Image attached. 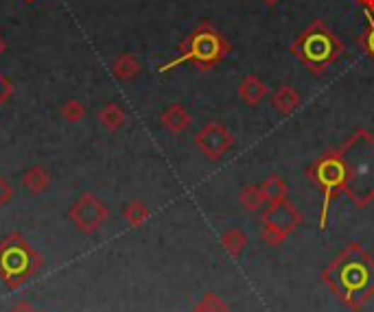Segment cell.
I'll return each instance as SVG.
<instances>
[{"instance_id": "cell-1", "label": "cell", "mask_w": 374, "mask_h": 312, "mask_svg": "<svg viewBox=\"0 0 374 312\" xmlns=\"http://www.w3.org/2000/svg\"><path fill=\"white\" fill-rule=\"evenodd\" d=\"M322 284L351 310L374 297V255L361 243H348L322 271Z\"/></svg>"}, {"instance_id": "cell-18", "label": "cell", "mask_w": 374, "mask_h": 312, "mask_svg": "<svg viewBox=\"0 0 374 312\" xmlns=\"http://www.w3.org/2000/svg\"><path fill=\"white\" fill-rule=\"evenodd\" d=\"M132 219H134V223H140V221H144L147 219V210L142 205H132Z\"/></svg>"}, {"instance_id": "cell-4", "label": "cell", "mask_w": 374, "mask_h": 312, "mask_svg": "<svg viewBox=\"0 0 374 312\" xmlns=\"http://www.w3.org/2000/svg\"><path fill=\"white\" fill-rule=\"evenodd\" d=\"M230 50H232L230 42L223 37L212 24L204 22L182 42L180 55L173 62H169L166 66H162V70H171L180 64H193L197 70L208 72L217 64L226 59L230 55Z\"/></svg>"}, {"instance_id": "cell-24", "label": "cell", "mask_w": 374, "mask_h": 312, "mask_svg": "<svg viewBox=\"0 0 374 312\" xmlns=\"http://www.w3.org/2000/svg\"><path fill=\"white\" fill-rule=\"evenodd\" d=\"M353 3H357V5H359V0H353Z\"/></svg>"}, {"instance_id": "cell-3", "label": "cell", "mask_w": 374, "mask_h": 312, "mask_svg": "<svg viewBox=\"0 0 374 312\" xmlns=\"http://www.w3.org/2000/svg\"><path fill=\"white\" fill-rule=\"evenodd\" d=\"M291 55L311 74L322 76L341 55L344 42L329 29L327 22L313 20L291 44Z\"/></svg>"}, {"instance_id": "cell-22", "label": "cell", "mask_w": 374, "mask_h": 312, "mask_svg": "<svg viewBox=\"0 0 374 312\" xmlns=\"http://www.w3.org/2000/svg\"><path fill=\"white\" fill-rule=\"evenodd\" d=\"M263 3H265L267 7H276V5L280 3V0H263Z\"/></svg>"}, {"instance_id": "cell-17", "label": "cell", "mask_w": 374, "mask_h": 312, "mask_svg": "<svg viewBox=\"0 0 374 312\" xmlns=\"http://www.w3.org/2000/svg\"><path fill=\"white\" fill-rule=\"evenodd\" d=\"M101 120H103L108 127H118V125H123V112H120L116 105H108V108L101 112Z\"/></svg>"}, {"instance_id": "cell-8", "label": "cell", "mask_w": 374, "mask_h": 312, "mask_svg": "<svg viewBox=\"0 0 374 312\" xmlns=\"http://www.w3.org/2000/svg\"><path fill=\"white\" fill-rule=\"evenodd\" d=\"M300 105H302V96L293 86H280L271 94V108L283 116H291Z\"/></svg>"}, {"instance_id": "cell-7", "label": "cell", "mask_w": 374, "mask_h": 312, "mask_svg": "<svg viewBox=\"0 0 374 312\" xmlns=\"http://www.w3.org/2000/svg\"><path fill=\"white\" fill-rule=\"evenodd\" d=\"M195 144L208 160L215 162V160H221L223 155L234 146V136L230 134V129L223 122L210 120L197 132Z\"/></svg>"}, {"instance_id": "cell-23", "label": "cell", "mask_w": 374, "mask_h": 312, "mask_svg": "<svg viewBox=\"0 0 374 312\" xmlns=\"http://www.w3.org/2000/svg\"><path fill=\"white\" fill-rule=\"evenodd\" d=\"M5 48V44H3V40H0V50H3Z\"/></svg>"}, {"instance_id": "cell-14", "label": "cell", "mask_w": 374, "mask_h": 312, "mask_svg": "<svg viewBox=\"0 0 374 312\" xmlns=\"http://www.w3.org/2000/svg\"><path fill=\"white\" fill-rule=\"evenodd\" d=\"M138 70H140V64L136 62L134 55H123L114 64V74L118 76V79H132V76L138 74Z\"/></svg>"}, {"instance_id": "cell-13", "label": "cell", "mask_w": 374, "mask_h": 312, "mask_svg": "<svg viewBox=\"0 0 374 312\" xmlns=\"http://www.w3.org/2000/svg\"><path fill=\"white\" fill-rule=\"evenodd\" d=\"M239 203L245 207L247 212H256V210H261V207L267 203V199H265L261 186L249 184V186H245V188L239 192Z\"/></svg>"}, {"instance_id": "cell-10", "label": "cell", "mask_w": 374, "mask_h": 312, "mask_svg": "<svg viewBox=\"0 0 374 312\" xmlns=\"http://www.w3.org/2000/svg\"><path fill=\"white\" fill-rule=\"evenodd\" d=\"M221 245L230 258H241V253L247 247V233L241 227H230L221 233Z\"/></svg>"}, {"instance_id": "cell-20", "label": "cell", "mask_w": 374, "mask_h": 312, "mask_svg": "<svg viewBox=\"0 0 374 312\" xmlns=\"http://www.w3.org/2000/svg\"><path fill=\"white\" fill-rule=\"evenodd\" d=\"M359 5L366 9V16H372V18H374V0H359Z\"/></svg>"}, {"instance_id": "cell-5", "label": "cell", "mask_w": 374, "mask_h": 312, "mask_svg": "<svg viewBox=\"0 0 374 312\" xmlns=\"http://www.w3.org/2000/svg\"><path fill=\"white\" fill-rule=\"evenodd\" d=\"M307 175L322 192V210H319V223L317 225H319V229H327L331 203L344 192V186H346V171H344V162L339 158V151L337 149L324 151L319 158L309 166Z\"/></svg>"}, {"instance_id": "cell-11", "label": "cell", "mask_w": 374, "mask_h": 312, "mask_svg": "<svg viewBox=\"0 0 374 312\" xmlns=\"http://www.w3.org/2000/svg\"><path fill=\"white\" fill-rule=\"evenodd\" d=\"M261 190L267 199V203H278L283 199H289V186H287V181L280 177V175H269L263 184H261Z\"/></svg>"}, {"instance_id": "cell-2", "label": "cell", "mask_w": 374, "mask_h": 312, "mask_svg": "<svg viewBox=\"0 0 374 312\" xmlns=\"http://www.w3.org/2000/svg\"><path fill=\"white\" fill-rule=\"evenodd\" d=\"M337 151L346 171L344 195L363 210L374 201V136L368 129H357Z\"/></svg>"}, {"instance_id": "cell-19", "label": "cell", "mask_w": 374, "mask_h": 312, "mask_svg": "<svg viewBox=\"0 0 374 312\" xmlns=\"http://www.w3.org/2000/svg\"><path fill=\"white\" fill-rule=\"evenodd\" d=\"M64 114L70 116V118H79L81 116V105H79V103H70V105H66Z\"/></svg>"}, {"instance_id": "cell-15", "label": "cell", "mask_w": 374, "mask_h": 312, "mask_svg": "<svg viewBox=\"0 0 374 312\" xmlns=\"http://www.w3.org/2000/svg\"><path fill=\"white\" fill-rule=\"evenodd\" d=\"M195 312H232V310L219 295L206 293L202 299H199V304L195 306Z\"/></svg>"}, {"instance_id": "cell-16", "label": "cell", "mask_w": 374, "mask_h": 312, "mask_svg": "<svg viewBox=\"0 0 374 312\" xmlns=\"http://www.w3.org/2000/svg\"><path fill=\"white\" fill-rule=\"evenodd\" d=\"M357 42H359L363 53L374 62V18L372 16H368V27L363 29V33L359 35Z\"/></svg>"}, {"instance_id": "cell-6", "label": "cell", "mask_w": 374, "mask_h": 312, "mask_svg": "<svg viewBox=\"0 0 374 312\" xmlns=\"http://www.w3.org/2000/svg\"><path fill=\"white\" fill-rule=\"evenodd\" d=\"M302 223L305 216L289 199L269 203V207L261 214V238L269 247H280Z\"/></svg>"}, {"instance_id": "cell-12", "label": "cell", "mask_w": 374, "mask_h": 312, "mask_svg": "<svg viewBox=\"0 0 374 312\" xmlns=\"http://www.w3.org/2000/svg\"><path fill=\"white\" fill-rule=\"evenodd\" d=\"M162 122L171 134H182L184 129L191 127V114L182 105H171L162 114Z\"/></svg>"}, {"instance_id": "cell-9", "label": "cell", "mask_w": 374, "mask_h": 312, "mask_svg": "<svg viewBox=\"0 0 374 312\" xmlns=\"http://www.w3.org/2000/svg\"><path fill=\"white\" fill-rule=\"evenodd\" d=\"M265 94H267V86L263 83V79H259L256 74L243 76V81L239 83V96L249 108H256L259 103L265 98Z\"/></svg>"}, {"instance_id": "cell-21", "label": "cell", "mask_w": 374, "mask_h": 312, "mask_svg": "<svg viewBox=\"0 0 374 312\" xmlns=\"http://www.w3.org/2000/svg\"><path fill=\"white\" fill-rule=\"evenodd\" d=\"M5 94H7V83H5L3 79H0V100H3Z\"/></svg>"}]
</instances>
